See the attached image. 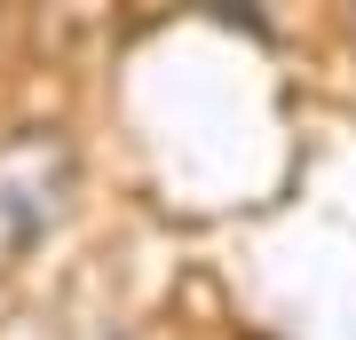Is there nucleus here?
I'll use <instances>...</instances> for the list:
<instances>
[{
    "mask_svg": "<svg viewBox=\"0 0 356 340\" xmlns=\"http://www.w3.org/2000/svg\"><path fill=\"white\" fill-rule=\"evenodd\" d=\"M79 206V143L64 127H8L0 135V277H16L64 238Z\"/></svg>",
    "mask_w": 356,
    "mask_h": 340,
    "instance_id": "nucleus-1",
    "label": "nucleus"
},
{
    "mask_svg": "<svg viewBox=\"0 0 356 340\" xmlns=\"http://www.w3.org/2000/svg\"><path fill=\"white\" fill-rule=\"evenodd\" d=\"M348 40H356V0H348Z\"/></svg>",
    "mask_w": 356,
    "mask_h": 340,
    "instance_id": "nucleus-2",
    "label": "nucleus"
}]
</instances>
